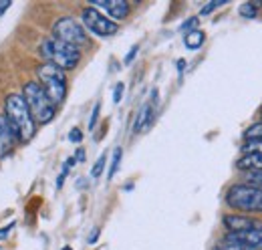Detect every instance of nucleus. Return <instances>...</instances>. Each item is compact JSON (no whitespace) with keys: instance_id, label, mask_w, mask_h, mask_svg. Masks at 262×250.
Instances as JSON below:
<instances>
[{"instance_id":"nucleus-10","label":"nucleus","mask_w":262,"mask_h":250,"mask_svg":"<svg viewBox=\"0 0 262 250\" xmlns=\"http://www.w3.org/2000/svg\"><path fill=\"white\" fill-rule=\"evenodd\" d=\"M16 141H18L16 129L12 127V123L8 121V117L4 113H0V157L8 156Z\"/></svg>"},{"instance_id":"nucleus-3","label":"nucleus","mask_w":262,"mask_h":250,"mask_svg":"<svg viewBox=\"0 0 262 250\" xmlns=\"http://www.w3.org/2000/svg\"><path fill=\"white\" fill-rule=\"evenodd\" d=\"M40 55L47 59L49 65H55L61 71H71L81 61V51L77 47H71L63 40L57 38H47L40 45Z\"/></svg>"},{"instance_id":"nucleus-20","label":"nucleus","mask_w":262,"mask_h":250,"mask_svg":"<svg viewBox=\"0 0 262 250\" xmlns=\"http://www.w3.org/2000/svg\"><path fill=\"white\" fill-rule=\"evenodd\" d=\"M246 184L262 190V174L260 172H246Z\"/></svg>"},{"instance_id":"nucleus-23","label":"nucleus","mask_w":262,"mask_h":250,"mask_svg":"<svg viewBox=\"0 0 262 250\" xmlns=\"http://www.w3.org/2000/svg\"><path fill=\"white\" fill-rule=\"evenodd\" d=\"M99 111H101V103H95L93 113H91V119H89V129H95V123H97L99 119Z\"/></svg>"},{"instance_id":"nucleus-25","label":"nucleus","mask_w":262,"mask_h":250,"mask_svg":"<svg viewBox=\"0 0 262 250\" xmlns=\"http://www.w3.org/2000/svg\"><path fill=\"white\" fill-rule=\"evenodd\" d=\"M198 27V18H190V20H186L184 25H182V31L190 32V31H196Z\"/></svg>"},{"instance_id":"nucleus-18","label":"nucleus","mask_w":262,"mask_h":250,"mask_svg":"<svg viewBox=\"0 0 262 250\" xmlns=\"http://www.w3.org/2000/svg\"><path fill=\"white\" fill-rule=\"evenodd\" d=\"M214 250H250L246 248L244 244H238V242H232V240H222V242H218L216 246H214Z\"/></svg>"},{"instance_id":"nucleus-19","label":"nucleus","mask_w":262,"mask_h":250,"mask_svg":"<svg viewBox=\"0 0 262 250\" xmlns=\"http://www.w3.org/2000/svg\"><path fill=\"white\" fill-rule=\"evenodd\" d=\"M242 152H244V154H262V141H258V139L246 141L244 148H242Z\"/></svg>"},{"instance_id":"nucleus-6","label":"nucleus","mask_w":262,"mask_h":250,"mask_svg":"<svg viewBox=\"0 0 262 250\" xmlns=\"http://www.w3.org/2000/svg\"><path fill=\"white\" fill-rule=\"evenodd\" d=\"M53 38L63 40V43L71 45V47H77V49L89 45V36H87V32L83 29V25H79L71 16H63V18H59L55 23V27H53Z\"/></svg>"},{"instance_id":"nucleus-9","label":"nucleus","mask_w":262,"mask_h":250,"mask_svg":"<svg viewBox=\"0 0 262 250\" xmlns=\"http://www.w3.org/2000/svg\"><path fill=\"white\" fill-rule=\"evenodd\" d=\"M91 4H93V8L105 10V14L113 23L127 18V14H129V4L125 0H91Z\"/></svg>"},{"instance_id":"nucleus-17","label":"nucleus","mask_w":262,"mask_h":250,"mask_svg":"<svg viewBox=\"0 0 262 250\" xmlns=\"http://www.w3.org/2000/svg\"><path fill=\"white\" fill-rule=\"evenodd\" d=\"M244 139H246V141H250V139H258V141H262V121L260 123L250 125V127L244 131Z\"/></svg>"},{"instance_id":"nucleus-26","label":"nucleus","mask_w":262,"mask_h":250,"mask_svg":"<svg viewBox=\"0 0 262 250\" xmlns=\"http://www.w3.org/2000/svg\"><path fill=\"white\" fill-rule=\"evenodd\" d=\"M69 139H71V141H75V143H79V141L83 139V133H81V129H73V131L69 133Z\"/></svg>"},{"instance_id":"nucleus-12","label":"nucleus","mask_w":262,"mask_h":250,"mask_svg":"<svg viewBox=\"0 0 262 250\" xmlns=\"http://www.w3.org/2000/svg\"><path fill=\"white\" fill-rule=\"evenodd\" d=\"M154 113H156L154 103H145V105L139 109V113H137V119H135L133 129H135V131H141V129L149 127V123L154 121Z\"/></svg>"},{"instance_id":"nucleus-28","label":"nucleus","mask_w":262,"mask_h":250,"mask_svg":"<svg viewBox=\"0 0 262 250\" xmlns=\"http://www.w3.org/2000/svg\"><path fill=\"white\" fill-rule=\"evenodd\" d=\"M10 6H12V2H10V0H0V16H2Z\"/></svg>"},{"instance_id":"nucleus-8","label":"nucleus","mask_w":262,"mask_h":250,"mask_svg":"<svg viewBox=\"0 0 262 250\" xmlns=\"http://www.w3.org/2000/svg\"><path fill=\"white\" fill-rule=\"evenodd\" d=\"M224 238L238 242V244H244L250 250H262V224H256L254 228H248L242 232H228Z\"/></svg>"},{"instance_id":"nucleus-21","label":"nucleus","mask_w":262,"mask_h":250,"mask_svg":"<svg viewBox=\"0 0 262 250\" xmlns=\"http://www.w3.org/2000/svg\"><path fill=\"white\" fill-rule=\"evenodd\" d=\"M105 163H107V156H101L97 161H95V165H93V170H91V178H93V180H97L99 176H101Z\"/></svg>"},{"instance_id":"nucleus-4","label":"nucleus","mask_w":262,"mask_h":250,"mask_svg":"<svg viewBox=\"0 0 262 250\" xmlns=\"http://www.w3.org/2000/svg\"><path fill=\"white\" fill-rule=\"evenodd\" d=\"M36 75L40 79V87L45 89L47 97L51 99V103L57 107L65 101L67 97V77H65V71L57 69L55 65H40L36 69Z\"/></svg>"},{"instance_id":"nucleus-27","label":"nucleus","mask_w":262,"mask_h":250,"mask_svg":"<svg viewBox=\"0 0 262 250\" xmlns=\"http://www.w3.org/2000/svg\"><path fill=\"white\" fill-rule=\"evenodd\" d=\"M12 226H14V222H10L8 226H4V228H0V238H6V236L10 234V230H12Z\"/></svg>"},{"instance_id":"nucleus-5","label":"nucleus","mask_w":262,"mask_h":250,"mask_svg":"<svg viewBox=\"0 0 262 250\" xmlns=\"http://www.w3.org/2000/svg\"><path fill=\"white\" fill-rule=\"evenodd\" d=\"M226 204L238 212H262V190L248 184H234L226 192Z\"/></svg>"},{"instance_id":"nucleus-24","label":"nucleus","mask_w":262,"mask_h":250,"mask_svg":"<svg viewBox=\"0 0 262 250\" xmlns=\"http://www.w3.org/2000/svg\"><path fill=\"white\" fill-rule=\"evenodd\" d=\"M123 91H125V85H123V83H117V85H115V89H113V101H115V103H119V101H121Z\"/></svg>"},{"instance_id":"nucleus-31","label":"nucleus","mask_w":262,"mask_h":250,"mask_svg":"<svg viewBox=\"0 0 262 250\" xmlns=\"http://www.w3.org/2000/svg\"><path fill=\"white\" fill-rule=\"evenodd\" d=\"M83 157H85V154H83V150H79V152H77V157H75V159H83Z\"/></svg>"},{"instance_id":"nucleus-13","label":"nucleus","mask_w":262,"mask_h":250,"mask_svg":"<svg viewBox=\"0 0 262 250\" xmlns=\"http://www.w3.org/2000/svg\"><path fill=\"white\" fill-rule=\"evenodd\" d=\"M238 168L244 172H260L262 174V154H244L238 159Z\"/></svg>"},{"instance_id":"nucleus-22","label":"nucleus","mask_w":262,"mask_h":250,"mask_svg":"<svg viewBox=\"0 0 262 250\" xmlns=\"http://www.w3.org/2000/svg\"><path fill=\"white\" fill-rule=\"evenodd\" d=\"M222 4H226V0H212L210 4H206V6L202 8V14H210L214 8H218V6H222Z\"/></svg>"},{"instance_id":"nucleus-11","label":"nucleus","mask_w":262,"mask_h":250,"mask_svg":"<svg viewBox=\"0 0 262 250\" xmlns=\"http://www.w3.org/2000/svg\"><path fill=\"white\" fill-rule=\"evenodd\" d=\"M224 226L228 228V232H242V230L254 228L256 220L242 214H230V216H224Z\"/></svg>"},{"instance_id":"nucleus-29","label":"nucleus","mask_w":262,"mask_h":250,"mask_svg":"<svg viewBox=\"0 0 262 250\" xmlns=\"http://www.w3.org/2000/svg\"><path fill=\"white\" fill-rule=\"evenodd\" d=\"M137 51H139V47H137V45H135V47H133V49H131V53H129V55H127V57H125V62H131V61H133V59H135V55H137Z\"/></svg>"},{"instance_id":"nucleus-32","label":"nucleus","mask_w":262,"mask_h":250,"mask_svg":"<svg viewBox=\"0 0 262 250\" xmlns=\"http://www.w3.org/2000/svg\"><path fill=\"white\" fill-rule=\"evenodd\" d=\"M63 250H71V248H69V246H65V248H63Z\"/></svg>"},{"instance_id":"nucleus-15","label":"nucleus","mask_w":262,"mask_h":250,"mask_svg":"<svg viewBox=\"0 0 262 250\" xmlns=\"http://www.w3.org/2000/svg\"><path fill=\"white\" fill-rule=\"evenodd\" d=\"M121 157H123V150L121 148H115V152H113V157H111V165H109V180L117 174V170H119V165H121Z\"/></svg>"},{"instance_id":"nucleus-16","label":"nucleus","mask_w":262,"mask_h":250,"mask_svg":"<svg viewBox=\"0 0 262 250\" xmlns=\"http://www.w3.org/2000/svg\"><path fill=\"white\" fill-rule=\"evenodd\" d=\"M238 12H240V16H244V18H256L258 6H256V2H244Z\"/></svg>"},{"instance_id":"nucleus-14","label":"nucleus","mask_w":262,"mask_h":250,"mask_svg":"<svg viewBox=\"0 0 262 250\" xmlns=\"http://www.w3.org/2000/svg\"><path fill=\"white\" fill-rule=\"evenodd\" d=\"M204 40H206V34L202 31H190L184 34V43H186V47L188 49H192V51H196V49H200L202 45H204Z\"/></svg>"},{"instance_id":"nucleus-30","label":"nucleus","mask_w":262,"mask_h":250,"mask_svg":"<svg viewBox=\"0 0 262 250\" xmlns=\"http://www.w3.org/2000/svg\"><path fill=\"white\" fill-rule=\"evenodd\" d=\"M99 236V228H93V232H91V236H89V244H93L95 240H97Z\"/></svg>"},{"instance_id":"nucleus-7","label":"nucleus","mask_w":262,"mask_h":250,"mask_svg":"<svg viewBox=\"0 0 262 250\" xmlns=\"http://www.w3.org/2000/svg\"><path fill=\"white\" fill-rule=\"evenodd\" d=\"M81 18H83V25H85L87 31L97 34V36H103V38L105 36H113V34H117V31H119V25L117 23H113L111 18H107L105 14H101L97 8H93V6L85 8L83 14H81Z\"/></svg>"},{"instance_id":"nucleus-1","label":"nucleus","mask_w":262,"mask_h":250,"mask_svg":"<svg viewBox=\"0 0 262 250\" xmlns=\"http://www.w3.org/2000/svg\"><path fill=\"white\" fill-rule=\"evenodd\" d=\"M4 115L8 117V121L16 129L18 141L33 139L34 131H36V123H34L33 115L29 111V105H27L23 95L12 93L6 97V101H4Z\"/></svg>"},{"instance_id":"nucleus-2","label":"nucleus","mask_w":262,"mask_h":250,"mask_svg":"<svg viewBox=\"0 0 262 250\" xmlns=\"http://www.w3.org/2000/svg\"><path fill=\"white\" fill-rule=\"evenodd\" d=\"M23 97L29 105V111L33 115L34 123L36 125H47L53 121L55 113H57V107L51 103V99L47 97L45 89L40 87V83L36 81H29L25 83L23 87Z\"/></svg>"}]
</instances>
